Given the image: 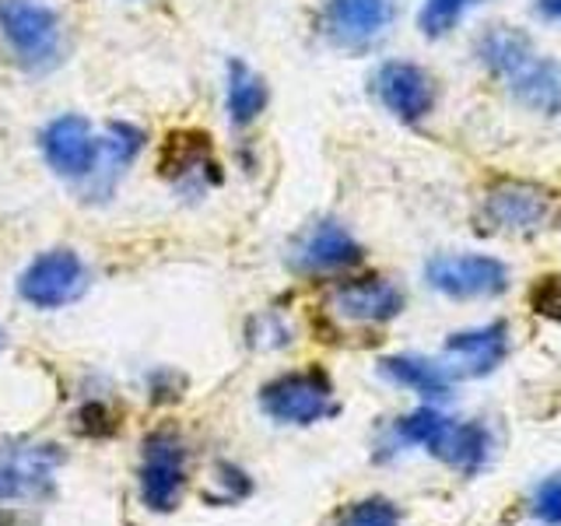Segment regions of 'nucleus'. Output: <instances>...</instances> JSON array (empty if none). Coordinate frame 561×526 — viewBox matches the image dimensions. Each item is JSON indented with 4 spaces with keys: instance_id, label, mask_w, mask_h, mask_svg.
<instances>
[{
    "instance_id": "1",
    "label": "nucleus",
    "mask_w": 561,
    "mask_h": 526,
    "mask_svg": "<svg viewBox=\"0 0 561 526\" xmlns=\"http://www.w3.org/2000/svg\"><path fill=\"white\" fill-rule=\"evenodd\" d=\"M478 53L491 75L502 78L523 105L537 113H561V64L537 53L523 32L491 28Z\"/></svg>"
},
{
    "instance_id": "2",
    "label": "nucleus",
    "mask_w": 561,
    "mask_h": 526,
    "mask_svg": "<svg viewBox=\"0 0 561 526\" xmlns=\"http://www.w3.org/2000/svg\"><path fill=\"white\" fill-rule=\"evenodd\" d=\"M0 39L25 70H53L64 60V22L43 0H0Z\"/></svg>"
},
{
    "instance_id": "3",
    "label": "nucleus",
    "mask_w": 561,
    "mask_h": 526,
    "mask_svg": "<svg viewBox=\"0 0 561 526\" xmlns=\"http://www.w3.org/2000/svg\"><path fill=\"white\" fill-rule=\"evenodd\" d=\"M260 411L277 425H316V421L337 414L333 382L320 368L285 373L260 386Z\"/></svg>"
},
{
    "instance_id": "4",
    "label": "nucleus",
    "mask_w": 561,
    "mask_h": 526,
    "mask_svg": "<svg viewBox=\"0 0 561 526\" xmlns=\"http://www.w3.org/2000/svg\"><path fill=\"white\" fill-rule=\"evenodd\" d=\"M137 488H140V502L151 513H172L180 505L186 488V446L180 435L172 432L148 435L137 467Z\"/></svg>"
},
{
    "instance_id": "5",
    "label": "nucleus",
    "mask_w": 561,
    "mask_h": 526,
    "mask_svg": "<svg viewBox=\"0 0 561 526\" xmlns=\"http://www.w3.org/2000/svg\"><path fill=\"white\" fill-rule=\"evenodd\" d=\"M88 288V267L75 250L39 253L18 277V295L35 309H64Z\"/></svg>"
},
{
    "instance_id": "6",
    "label": "nucleus",
    "mask_w": 561,
    "mask_h": 526,
    "mask_svg": "<svg viewBox=\"0 0 561 526\" xmlns=\"http://www.w3.org/2000/svg\"><path fill=\"white\" fill-rule=\"evenodd\" d=\"M64 464L53 443H8L0 446V505L4 502H35L53 488V478Z\"/></svg>"
},
{
    "instance_id": "7",
    "label": "nucleus",
    "mask_w": 561,
    "mask_h": 526,
    "mask_svg": "<svg viewBox=\"0 0 561 526\" xmlns=\"http://www.w3.org/2000/svg\"><path fill=\"white\" fill-rule=\"evenodd\" d=\"M425 277L435 291H443L449 298H491L508 288L505 263L495 256H478V253L432 256Z\"/></svg>"
},
{
    "instance_id": "8",
    "label": "nucleus",
    "mask_w": 561,
    "mask_h": 526,
    "mask_svg": "<svg viewBox=\"0 0 561 526\" xmlns=\"http://www.w3.org/2000/svg\"><path fill=\"white\" fill-rule=\"evenodd\" d=\"M43 158L46 165L64 175V180H88L99 158V137L92 134V123L78 113H64L46 123L43 130Z\"/></svg>"
},
{
    "instance_id": "9",
    "label": "nucleus",
    "mask_w": 561,
    "mask_h": 526,
    "mask_svg": "<svg viewBox=\"0 0 561 526\" xmlns=\"http://www.w3.org/2000/svg\"><path fill=\"white\" fill-rule=\"evenodd\" d=\"M554 218V197L534 183H499L484 197V221L502 232H537Z\"/></svg>"
},
{
    "instance_id": "10",
    "label": "nucleus",
    "mask_w": 561,
    "mask_h": 526,
    "mask_svg": "<svg viewBox=\"0 0 561 526\" xmlns=\"http://www.w3.org/2000/svg\"><path fill=\"white\" fill-rule=\"evenodd\" d=\"M358 260L362 245L341 221H316L309 232L298 236L288 256L291 271L298 274H337L355 267Z\"/></svg>"
},
{
    "instance_id": "11",
    "label": "nucleus",
    "mask_w": 561,
    "mask_h": 526,
    "mask_svg": "<svg viewBox=\"0 0 561 526\" xmlns=\"http://www.w3.org/2000/svg\"><path fill=\"white\" fill-rule=\"evenodd\" d=\"M373 88H376V99L390 110L397 119L403 123H417L432 113L435 105V88H432V78L421 70L417 64H408V60H390L376 70L373 78Z\"/></svg>"
},
{
    "instance_id": "12",
    "label": "nucleus",
    "mask_w": 561,
    "mask_h": 526,
    "mask_svg": "<svg viewBox=\"0 0 561 526\" xmlns=\"http://www.w3.org/2000/svg\"><path fill=\"white\" fill-rule=\"evenodd\" d=\"M330 309L347 323H390L403 309V291L382 277H358L333 288Z\"/></svg>"
},
{
    "instance_id": "13",
    "label": "nucleus",
    "mask_w": 561,
    "mask_h": 526,
    "mask_svg": "<svg viewBox=\"0 0 561 526\" xmlns=\"http://www.w3.org/2000/svg\"><path fill=\"white\" fill-rule=\"evenodd\" d=\"M218 158L210 151L204 134H172L162 162V175L180 193H204L207 186L221 183Z\"/></svg>"
},
{
    "instance_id": "14",
    "label": "nucleus",
    "mask_w": 561,
    "mask_h": 526,
    "mask_svg": "<svg viewBox=\"0 0 561 526\" xmlns=\"http://www.w3.org/2000/svg\"><path fill=\"white\" fill-rule=\"evenodd\" d=\"M393 22V0H327L323 28L341 46L373 43Z\"/></svg>"
},
{
    "instance_id": "15",
    "label": "nucleus",
    "mask_w": 561,
    "mask_h": 526,
    "mask_svg": "<svg viewBox=\"0 0 561 526\" xmlns=\"http://www.w3.org/2000/svg\"><path fill=\"white\" fill-rule=\"evenodd\" d=\"M145 148V130L134 123H110L105 134L99 137V158L95 169L88 175V197H110L116 183L123 180V172L134 165V158Z\"/></svg>"
},
{
    "instance_id": "16",
    "label": "nucleus",
    "mask_w": 561,
    "mask_h": 526,
    "mask_svg": "<svg viewBox=\"0 0 561 526\" xmlns=\"http://www.w3.org/2000/svg\"><path fill=\"white\" fill-rule=\"evenodd\" d=\"M428 453L435 460L449 464L460 473H478L484 470V464L491 460V432L481 425V421H453L446 418L443 432L435 435V443L428 446Z\"/></svg>"
},
{
    "instance_id": "17",
    "label": "nucleus",
    "mask_w": 561,
    "mask_h": 526,
    "mask_svg": "<svg viewBox=\"0 0 561 526\" xmlns=\"http://www.w3.org/2000/svg\"><path fill=\"white\" fill-rule=\"evenodd\" d=\"M508 351V330L505 323H488L478 330H463V333H453L446 341V355L460 358L463 362V373L467 376H488L495 373L502 365Z\"/></svg>"
},
{
    "instance_id": "18",
    "label": "nucleus",
    "mask_w": 561,
    "mask_h": 526,
    "mask_svg": "<svg viewBox=\"0 0 561 526\" xmlns=\"http://www.w3.org/2000/svg\"><path fill=\"white\" fill-rule=\"evenodd\" d=\"M271 102V88L263 81L250 64L242 60H228V78H225V110L228 119L236 127H250L260 113L267 110Z\"/></svg>"
},
{
    "instance_id": "19",
    "label": "nucleus",
    "mask_w": 561,
    "mask_h": 526,
    "mask_svg": "<svg viewBox=\"0 0 561 526\" xmlns=\"http://www.w3.org/2000/svg\"><path fill=\"white\" fill-rule=\"evenodd\" d=\"M379 373L411 390L425 400H438V397H449L453 390V376L446 373L443 365H435L432 358H417V355H393V358H382L379 362Z\"/></svg>"
},
{
    "instance_id": "20",
    "label": "nucleus",
    "mask_w": 561,
    "mask_h": 526,
    "mask_svg": "<svg viewBox=\"0 0 561 526\" xmlns=\"http://www.w3.org/2000/svg\"><path fill=\"white\" fill-rule=\"evenodd\" d=\"M478 4L481 0H425V8L417 14V28L425 32L428 39H438V35H446L460 25V18Z\"/></svg>"
},
{
    "instance_id": "21",
    "label": "nucleus",
    "mask_w": 561,
    "mask_h": 526,
    "mask_svg": "<svg viewBox=\"0 0 561 526\" xmlns=\"http://www.w3.org/2000/svg\"><path fill=\"white\" fill-rule=\"evenodd\" d=\"M400 523H403V516L390 499L351 502L337 519V526H400Z\"/></svg>"
},
{
    "instance_id": "22",
    "label": "nucleus",
    "mask_w": 561,
    "mask_h": 526,
    "mask_svg": "<svg viewBox=\"0 0 561 526\" xmlns=\"http://www.w3.org/2000/svg\"><path fill=\"white\" fill-rule=\"evenodd\" d=\"M530 508L543 526H561V473H551L537 484Z\"/></svg>"
},
{
    "instance_id": "23",
    "label": "nucleus",
    "mask_w": 561,
    "mask_h": 526,
    "mask_svg": "<svg viewBox=\"0 0 561 526\" xmlns=\"http://www.w3.org/2000/svg\"><path fill=\"white\" fill-rule=\"evenodd\" d=\"M530 298H534V309H537L540 316H551V320H561V277H548Z\"/></svg>"
},
{
    "instance_id": "24",
    "label": "nucleus",
    "mask_w": 561,
    "mask_h": 526,
    "mask_svg": "<svg viewBox=\"0 0 561 526\" xmlns=\"http://www.w3.org/2000/svg\"><path fill=\"white\" fill-rule=\"evenodd\" d=\"M540 14H548V18H561V0H540Z\"/></svg>"
},
{
    "instance_id": "25",
    "label": "nucleus",
    "mask_w": 561,
    "mask_h": 526,
    "mask_svg": "<svg viewBox=\"0 0 561 526\" xmlns=\"http://www.w3.org/2000/svg\"><path fill=\"white\" fill-rule=\"evenodd\" d=\"M0 344H4V333H0Z\"/></svg>"
}]
</instances>
